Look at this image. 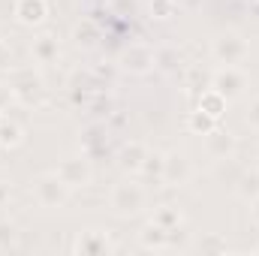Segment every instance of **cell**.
I'll return each mask as SVG.
<instances>
[{"label": "cell", "instance_id": "6da1fadb", "mask_svg": "<svg viewBox=\"0 0 259 256\" xmlns=\"http://www.w3.org/2000/svg\"><path fill=\"white\" fill-rule=\"evenodd\" d=\"M145 202H148V193H145L142 184H136V181H121V184H115L112 193H109V208L118 217H136L145 208Z\"/></svg>", "mask_w": 259, "mask_h": 256}, {"label": "cell", "instance_id": "8992f818", "mask_svg": "<svg viewBox=\"0 0 259 256\" xmlns=\"http://www.w3.org/2000/svg\"><path fill=\"white\" fill-rule=\"evenodd\" d=\"M190 175H193V166H190V157H187V154L172 151V154L163 157V184L181 187V184L190 181Z\"/></svg>", "mask_w": 259, "mask_h": 256}, {"label": "cell", "instance_id": "4fadbf2b", "mask_svg": "<svg viewBox=\"0 0 259 256\" xmlns=\"http://www.w3.org/2000/svg\"><path fill=\"white\" fill-rule=\"evenodd\" d=\"M145 154H148V148L142 145V142H130L121 148V154H118V166L127 172V175H139V169H142V163H145Z\"/></svg>", "mask_w": 259, "mask_h": 256}, {"label": "cell", "instance_id": "e0dca14e", "mask_svg": "<svg viewBox=\"0 0 259 256\" xmlns=\"http://www.w3.org/2000/svg\"><path fill=\"white\" fill-rule=\"evenodd\" d=\"M163 157L166 154H157V151H148L145 154V163L139 169V175L145 181H154V187H163Z\"/></svg>", "mask_w": 259, "mask_h": 256}, {"label": "cell", "instance_id": "ac0fdd59", "mask_svg": "<svg viewBox=\"0 0 259 256\" xmlns=\"http://www.w3.org/2000/svg\"><path fill=\"white\" fill-rule=\"evenodd\" d=\"M235 190H238V196L241 199H247V202H253L259 196V169H253V172H241V178L235 181Z\"/></svg>", "mask_w": 259, "mask_h": 256}, {"label": "cell", "instance_id": "277c9868", "mask_svg": "<svg viewBox=\"0 0 259 256\" xmlns=\"http://www.w3.org/2000/svg\"><path fill=\"white\" fill-rule=\"evenodd\" d=\"M211 55H214V61L220 66H238L250 55V46L238 33H220L214 39V46H211Z\"/></svg>", "mask_w": 259, "mask_h": 256}, {"label": "cell", "instance_id": "ffe728a7", "mask_svg": "<svg viewBox=\"0 0 259 256\" xmlns=\"http://www.w3.org/2000/svg\"><path fill=\"white\" fill-rule=\"evenodd\" d=\"M154 223H160L163 229H175L178 223H184V217H181V211H178V205H160V208H154V217H151Z\"/></svg>", "mask_w": 259, "mask_h": 256}, {"label": "cell", "instance_id": "44dd1931", "mask_svg": "<svg viewBox=\"0 0 259 256\" xmlns=\"http://www.w3.org/2000/svg\"><path fill=\"white\" fill-rule=\"evenodd\" d=\"M21 142V127L9 118H0V148H15Z\"/></svg>", "mask_w": 259, "mask_h": 256}, {"label": "cell", "instance_id": "7402d4cb", "mask_svg": "<svg viewBox=\"0 0 259 256\" xmlns=\"http://www.w3.org/2000/svg\"><path fill=\"white\" fill-rule=\"evenodd\" d=\"M78 196V202L84 205V208H100V205H106V193H100L91 181L84 184V187H78V190H72Z\"/></svg>", "mask_w": 259, "mask_h": 256}, {"label": "cell", "instance_id": "484cf974", "mask_svg": "<svg viewBox=\"0 0 259 256\" xmlns=\"http://www.w3.org/2000/svg\"><path fill=\"white\" fill-rule=\"evenodd\" d=\"M247 127L259 133V97L250 103V109H247Z\"/></svg>", "mask_w": 259, "mask_h": 256}, {"label": "cell", "instance_id": "603a6c76", "mask_svg": "<svg viewBox=\"0 0 259 256\" xmlns=\"http://www.w3.org/2000/svg\"><path fill=\"white\" fill-rule=\"evenodd\" d=\"M15 244H18V226H15L12 220L0 217V250H3V253H6V250H15Z\"/></svg>", "mask_w": 259, "mask_h": 256}, {"label": "cell", "instance_id": "52a82bcc", "mask_svg": "<svg viewBox=\"0 0 259 256\" xmlns=\"http://www.w3.org/2000/svg\"><path fill=\"white\" fill-rule=\"evenodd\" d=\"M154 66H157V55L145 42H133L130 49H124V55H121V69H127L133 75H145Z\"/></svg>", "mask_w": 259, "mask_h": 256}, {"label": "cell", "instance_id": "30bf717a", "mask_svg": "<svg viewBox=\"0 0 259 256\" xmlns=\"http://www.w3.org/2000/svg\"><path fill=\"white\" fill-rule=\"evenodd\" d=\"M75 253H84V256H100V253H109L112 250V241L103 229H88L78 235V241L72 244Z\"/></svg>", "mask_w": 259, "mask_h": 256}, {"label": "cell", "instance_id": "f1b7e54d", "mask_svg": "<svg viewBox=\"0 0 259 256\" xmlns=\"http://www.w3.org/2000/svg\"><path fill=\"white\" fill-rule=\"evenodd\" d=\"M250 214H253V223L259 226V196L253 199V202H250Z\"/></svg>", "mask_w": 259, "mask_h": 256}, {"label": "cell", "instance_id": "1f68e13d", "mask_svg": "<svg viewBox=\"0 0 259 256\" xmlns=\"http://www.w3.org/2000/svg\"><path fill=\"white\" fill-rule=\"evenodd\" d=\"M0 118H3V115H0Z\"/></svg>", "mask_w": 259, "mask_h": 256}, {"label": "cell", "instance_id": "9a60e30c", "mask_svg": "<svg viewBox=\"0 0 259 256\" xmlns=\"http://www.w3.org/2000/svg\"><path fill=\"white\" fill-rule=\"evenodd\" d=\"M72 42H75L78 49H94V46L100 42V27H97V21L81 18V21L72 27Z\"/></svg>", "mask_w": 259, "mask_h": 256}, {"label": "cell", "instance_id": "5bb4252c", "mask_svg": "<svg viewBox=\"0 0 259 256\" xmlns=\"http://www.w3.org/2000/svg\"><path fill=\"white\" fill-rule=\"evenodd\" d=\"M139 238H142V247H145V250H163V247L169 244V229H163L160 223L148 220L145 229L139 232Z\"/></svg>", "mask_w": 259, "mask_h": 256}, {"label": "cell", "instance_id": "7c38bea8", "mask_svg": "<svg viewBox=\"0 0 259 256\" xmlns=\"http://www.w3.org/2000/svg\"><path fill=\"white\" fill-rule=\"evenodd\" d=\"M30 55H33L36 64H55V61L61 58V42H58V36H55V33H39V36H33Z\"/></svg>", "mask_w": 259, "mask_h": 256}, {"label": "cell", "instance_id": "4316f807", "mask_svg": "<svg viewBox=\"0 0 259 256\" xmlns=\"http://www.w3.org/2000/svg\"><path fill=\"white\" fill-rule=\"evenodd\" d=\"M199 247H202V250H217V253H223V250H226V241H220V238L211 235V238H205Z\"/></svg>", "mask_w": 259, "mask_h": 256}, {"label": "cell", "instance_id": "d4e9b609", "mask_svg": "<svg viewBox=\"0 0 259 256\" xmlns=\"http://www.w3.org/2000/svg\"><path fill=\"white\" fill-rule=\"evenodd\" d=\"M157 66L166 69V72L178 69V66H181V52H175V49H163V52H157Z\"/></svg>", "mask_w": 259, "mask_h": 256}, {"label": "cell", "instance_id": "cb8c5ba5", "mask_svg": "<svg viewBox=\"0 0 259 256\" xmlns=\"http://www.w3.org/2000/svg\"><path fill=\"white\" fill-rule=\"evenodd\" d=\"M175 12H178V3H175V0H151V15H154V18L169 21Z\"/></svg>", "mask_w": 259, "mask_h": 256}, {"label": "cell", "instance_id": "9c48e42d", "mask_svg": "<svg viewBox=\"0 0 259 256\" xmlns=\"http://www.w3.org/2000/svg\"><path fill=\"white\" fill-rule=\"evenodd\" d=\"M235 148H238V139L229 130L214 127L211 133H205V151H208V157H214V160H232Z\"/></svg>", "mask_w": 259, "mask_h": 256}, {"label": "cell", "instance_id": "d6986e66", "mask_svg": "<svg viewBox=\"0 0 259 256\" xmlns=\"http://www.w3.org/2000/svg\"><path fill=\"white\" fill-rule=\"evenodd\" d=\"M214 127H217V118H211V115H208V112H202L199 106L187 115V130L196 133V136H205V133H211Z\"/></svg>", "mask_w": 259, "mask_h": 256}, {"label": "cell", "instance_id": "2e32d148", "mask_svg": "<svg viewBox=\"0 0 259 256\" xmlns=\"http://www.w3.org/2000/svg\"><path fill=\"white\" fill-rule=\"evenodd\" d=\"M226 103H229V100H226V97H220L214 88H205V91L196 97V106H199L202 112H208L211 118H217V121L223 118V112H226Z\"/></svg>", "mask_w": 259, "mask_h": 256}, {"label": "cell", "instance_id": "f546056e", "mask_svg": "<svg viewBox=\"0 0 259 256\" xmlns=\"http://www.w3.org/2000/svg\"><path fill=\"white\" fill-rule=\"evenodd\" d=\"M0 52H3V42H0Z\"/></svg>", "mask_w": 259, "mask_h": 256}, {"label": "cell", "instance_id": "3957f363", "mask_svg": "<svg viewBox=\"0 0 259 256\" xmlns=\"http://www.w3.org/2000/svg\"><path fill=\"white\" fill-rule=\"evenodd\" d=\"M9 91H12V97L21 106H39L46 100L42 81H39V75L33 69H15L12 72V81H9Z\"/></svg>", "mask_w": 259, "mask_h": 256}, {"label": "cell", "instance_id": "8fae6325", "mask_svg": "<svg viewBox=\"0 0 259 256\" xmlns=\"http://www.w3.org/2000/svg\"><path fill=\"white\" fill-rule=\"evenodd\" d=\"M49 15V0H15V18L24 27H39Z\"/></svg>", "mask_w": 259, "mask_h": 256}, {"label": "cell", "instance_id": "5b68a950", "mask_svg": "<svg viewBox=\"0 0 259 256\" xmlns=\"http://www.w3.org/2000/svg\"><path fill=\"white\" fill-rule=\"evenodd\" d=\"M211 88H214L220 97H226V100L232 103V100H238V97L244 94L247 75H244L238 66H220V69L211 72Z\"/></svg>", "mask_w": 259, "mask_h": 256}, {"label": "cell", "instance_id": "7a4b0ae2", "mask_svg": "<svg viewBox=\"0 0 259 256\" xmlns=\"http://www.w3.org/2000/svg\"><path fill=\"white\" fill-rule=\"evenodd\" d=\"M69 196H72V190L61 181L58 172H46V175L33 178V199H36L39 208H49V211L64 208L69 202Z\"/></svg>", "mask_w": 259, "mask_h": 256}, {"label": "cell", "instance_id": "83f0119b", "mask_svg": "<svg viewBox=\"0 0 259 256\" xmlns=\"http://www.w3.org/2000/svg\"><path fill=\"white\" fill-rule=\"evenodd\" d=\"M9 196H12V184L9 181H0V208L9 205Z\"/></svg>", "mask_w": 259, "mask_h": 256}, {"label": "cell", "instance_id": "ba28073f", "mask_svg": "<svg viewBox=\"0 0 259 256\" xmlns=\"http://www.w3.org/2000/svg\"><path fill=\"white\" fill-rule=\"evenodd\" d=\"M55 172L61 175V181L69 190H78V187H84L91 181V163H88V157H66V160L58 163Z\"/></svg>", "mask_w": 259, "mask_h": 256}, {"label": "cell", "instance_id": "4dcf8cb0", "mask_svg": "<svg viewBox=\"0 0 259 256\" xmlns=\"http://www.w3.org/2000/svg\"><path fill=\"white\" fill-rule=\"evenodd\" d=\"M256 160H259V154H256Z\"/></svg>", "mask_w": 259, "mask_h": 256}]
</instances>
